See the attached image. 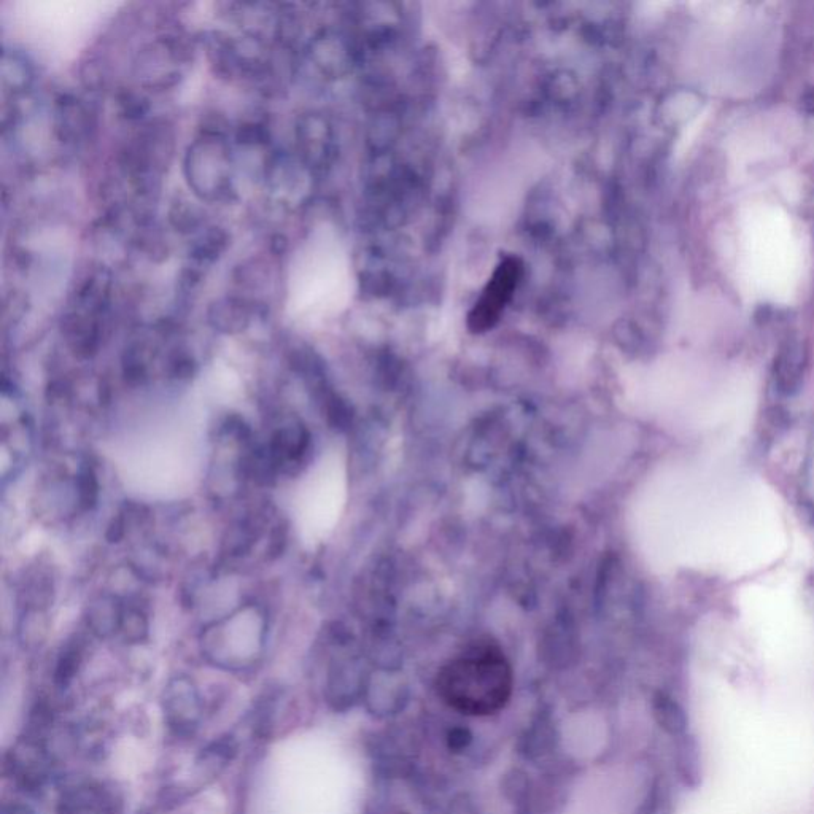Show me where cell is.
<instances>
[{"label": "cell", "instance_id": "cell-1", "mask_svg": "<svg viewBox=\"0 0 814 814\" xmlns=\"http://www.w3.org/2000/svg\"><path fill=\"white\" fill-rule=\"evenodd\" d=\"M120 5L101 0H18L7 5L5 23L35 63L58 70L82 55Z\"/></svg>", "mask_w": 814, "mask_h": 814}, {"label": "cell", "instance_id": "cell-2", "mask_svg": "<svg viewBox=\"0 0 814 814\" xmlns=\"http://www.w3.org/2000/svg\"><path fill=\"white\" fill-rule=\"evenodd\" d=\"M436 690L452 710L484 718L508 705L514 671L497 644L476 643L439 670Z\"/></svg>", "mask_w": 814, "mask_h": 814}, {"label": "cell", "instance_id": "cell-3", "mask_svg": "<svg viewBox=\"0 0 814 814\" xmlns=\"http://www.w3.org/2000/svg\"><path fill=\"white\" fill-rule=\"evenodd\" d=\"M338 256L330 233L312 229L290 255L285 277V311L295 320L314 317L336 299Z\"/></svg>", "mask_w": 814, "mask_h": 814}, {"label": "cell", "instance_id": "cell-4", "mask_svg": "<svg viewBox=\"0 0 814 814\" xmlns=\"http://www.w3.org/2000/svg\"><path fill=\"white\" fill-rule=\"evenodd\" d=\"M520 276H522V264L516 258H506L498 266L471 312V330H489L497 323L504 306L509 303V299L512 298L519 285Z\"/></svg>", "mask_w": 814, "mask_h": 814}, {"label": "cell", "instance_id": "cell-5", "mask_svg": "<svg viewBox=\"0 0 814 814\" xmlns=\"http://www.w3.org/2000/svg\"><path fill=\"white\" fill-rule=\"evenodd\" d=\"M810 350L800 338H789L780 345L770 371V390L778 400H791L805 384Z\"/></svg>", "mask_w": 814, "mask_h": 814}, {"label": "cell", "instance_id": "cell-6", "mask_svg": "<svg viewBox=\"0 0 814 814\" xmlns=\"http://www.w3.org/2000/svg\"><path fill=\"white\" fill-rule=\"evenodd\" d=\"M311 444L309 431L299 420H291L274 431L268 444L269 454L282 468H291L301 463Z\"/></svg>", "mask_w": 814, "mask_h": 814}, {"label": "cell", "instance_id": "cell-7", "mask_svg": "<svg viewBox=\"0 0 814 814\" xmlns=\"http://www.w3.org/2000/svg\"><path fill=\"white\" fill-rule=\"evenodd\" d=\"M559 741L557 727L554 724L551 711L547 708L538 711L532 719L524 735L520 738L519 752L525 759L536 760L551 756Z\"/></svg>", "mask_w": 814, "mask_h": 814}, {"label": "cell", "instance_id": "cell-8", "mask_svg": "<svg viewBox=\"0 0 814 814\" xmlns=\"http://www.w3.org/2000/svg\"><path fill=\"white\" fill-rule=\"evenodd\" d=\"M651 710L656 724L670 737H684L689 732L686 710L673 695L657 690L652 697Z\"/></svg>", "mask_w": 814, "mask_h": 814}, {"label": "cell", "instance_id": "cell-9", "mask_svg": "<svg viewBox=\"0 0 814 814\" xmlns=\"http://www.w3.org/2000/svg\"><path fill=\"white\" fill-rule=\"evenodd\" d=\"M123 613L125 608L117 598L101 597L91 603L88 621L97 635L107 636L120 630Z\"/></svg>", "mask_w": 814, "mask_h": 814}, {"label": "cell", "instance_id": "cell-10", "mask_svg": "<svg viewBox=\"0 0 814 814\" xmlns=\"http://www.w3.org/2000/svg\"><path fill=\"white\" fill-rule=\"evenodd\" d=\"M676 767L679 778L689 787H695L700 780V756H698L697 741L686 733L684 737L676 738Z\"/></svg>", "mask_w": 814, "mask_h": 814}, {"label": "cell", "instance_id": "cell-11", "mask_svg": "<svg viewBox=\"0 0 814 814\" xmlns=\"http://www.w3.org/2000/svg\"><path fill=\"white\" fill-rule=\"evenodd\" d=\"M83 649L82 644L78 641L67 644L66 648L61 652L56 665L55 679L56 683L61 687H66L67 684L75 678L78 673V668L82 665Z\"/></svg>", "mask_w": 814, "mask_h": 814}, {"label": "cell", "instance_id": "cell-12", "mask_svg": "<svg viewBox=\"0 0 814 814\" xmlns=\"http://www.w3.org/2000/svg\"><path fill=\"white\" fill-rule=\"evenodd\" d=\"M75 489H77V500L80 508L83 511H91L97 504L99 498V481H97L96 471L93 466L83 465L78 471L77 481H75Z\"/></svg>", "mask_w": 814, "mask_h": 814}, {"label": "cell", "instance_id": "cell-13", "mask_svg": "<svg viewBox=\"0 0 814 814\" xmlns=\"http://www.w3.org/2000/svg\"><path fill=\"white\" fill-rule=\"evenodd\" d=\"M120 630H123V633H125L126 640L134 641V643L142 640V638L147 635L148 630L145 614L137 608L125 609Z\"/></svg>", "mask_w": 814, "mask_h": 814}, {"label": "cell", "instance_id": "cell-14", "mask_svg": "<svg viewBox=\"0 0 814 814\" xmlns=\"http://www.w3.org/2000/svg\"><path fill=\"white\" fill-rule=\"evenodd\" d=\"M764 433L768 436H778L781 431L786 430L791 425V412L786 411L783 406L768 407L764 415Z\"/></svg>", "mask_w": 814, "mask_h": 814}, {"label": "cell", "instance_id": "cell-15", "mask_svg": "<svg viewBox=\"0 0 814 814\" xmlns=\"http://www.w3.org/2000/svg\"><path fill=\"white\" fill-rule=\"evenodd\" d=\"M474 735L465 725H457L447 732L446 743L450 752H463L473 745Z\"/></svg>", "mask_w": 814, "mask_h": 814}, {"label": "cell", "instance_id": "cell-16", "mask_svg": "<svg viewBox=\"0 0 814 814\" xmlns=\"http://www.w3.org/2000/svg\"><path fill=\"white\" fill-rule=\"evenodd\" d=\"M800 107L803 112L814 113V88H808L800 97Z\"/></svg>", "mask_w": 814, "mask_h": 814}, {"label": "cell", "instance_id": "cell-17", "mask_svg": "<svg viewBox=\"0 0 814 814\" xmlns=\"http://www.w3.org/2000/svg\"><path fill=\"white\" fill-rule=\"evenodd\" d=\"M4 814H34V813H32V811L29 810V808L16 807L15 805V807L7 808V810L4 811Z\"/></svg>", "mask_w": 814, "mask_h": 814}, {"label": "cell", "instance_id": "cell-18", "mask_svg": "<svg viewBox=\"0 0 814 814\" xmlns=\"http://www.w3.org/2000/svg\"><path fill=\"white\" fill-rule=\"evenodd\" d=\"M398 814H407V813H398Z\"/></svg>", "mask_w": 814, "mask_h": 814}]
</instances>
